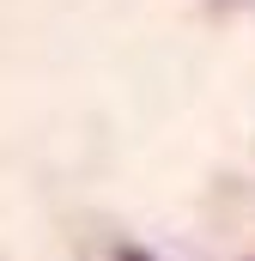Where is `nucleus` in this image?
Here are the masks:
<instances>
[{
  "label": "nucleus",
  "mask_w": 255,
  "mask_h": 261,
  "mask_svg": "<svg viewBox=\"0 0 255 261\" xmlns=\"http://www.w3.org/2000/svg\"><path fill=\"white\" fill-rule=\"evenodd\" d=\"M116 261H152V255H140V249H122V255H116Z\"/></svg>",
  "instance_id": "obj_1"
},
{
  "label": "nucleus",
  "mask_w": 255,
  "mask_h": 261,
  "mask_svg": "<svg viewBox=\"0 0 255 261\" xmlns=\"http://www.w3.org/2000/svg\"><path fill=\"white\" fill-rule=\"evenodd\" d=\"M213 6H243V0H213Z\"/></svg>",
  "instance_id": "obj_2"
}]
</instances>
